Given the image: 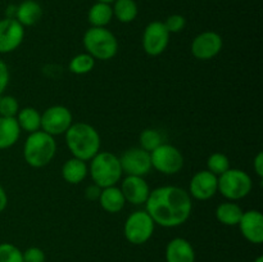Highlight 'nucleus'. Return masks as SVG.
Returning a JSON list of instances; mask_svg holds the SVG:
<instances>
[{"instance_id": "423d86ee", "label": "nucleus", "mask_w": 263, "mask_h": 262, "mask_svg": "<svg viewBox=\"0 0 263 262\" xmlns=\"http://www.w3.org/2000/svg\"><path fill=\"white\" fill-rule=\"evenodd\" d=\"M253 189V181L248 172L240 169H229L218 176V192L228 200L236 202L247 195Z\"/></svg>"}, {"instance_id": "c756f323", "label": "nucleus", "mask_w": 263, "mask_h": 262, "mask_svg": "<svg viewBox=\"0 0 263 262\" xmlns=\"http://www.w3.org/2000/svg\"><path fill=\"white\" fill-rule=\"evenodd\" d=\"M20 109L17 98L12 95H0V117H15Z\"/></svg>"}, {"instance_id": "4468645a", "label": "nucleus", "mask_w": 263, "mask_h": 262, "mask_svg": "<svg viewBox=\"0 0 263 262\" xmlns=\"http://www.w3.org/2000/svg\"><path fill=\"white\" fill-rule=\"evenodd\" d=\"M218 192V176L208 170H202L194 174L189 184L190 197L197 200H208Z\"/></svg>"}, {"instance_id": "f03ea898", "label": "nucleus", "mask_w": 263, "mask_h": 262, "mask_svg": "<svg viewBox=\"0 0 263 262\" xmlns=\"http://www.w3.org/2000/svg\"><path fill=\"white\" fill-rule=\"evenodd\" d=\"M66 144L72 157L89 162L100 152V135L94 126L86 122L72 123L66 131Z\"/></svg>"}, {"instance_id": "39448f33", "label": "nucleus", "mask_w": 263, "mask_h": 262, "mask_svg": "<svg viewBox=\"0 0 263 262\" xmlns=\"http://www.w3.org/2000/svg\"><path fill=\"white\" fill-rule=\"evenodd\" d=\"M87 54L97 61H110L118 53V40L107 27H90L82 38Z\"/></svg>"}, {"instance_id": "20e7f679", "label": "nucleus", "mask_w": 263, "mask_h": 262, "mask_svg": "<svg viewBox=\"0 0 263 262\" xmlns=\"http://www.w3.org/2000/svg\"><path fill=\"white\" fill-rule=\"evenodd\" d=\"M89 174L92 182L102 189L115 186L123 175L120 157L110 152H99L90 159Z\"/></svg>"}, {"instance_id": "ddd939ff", "label": "nucleus", "mask_w": 263, "mask_h": 262, "mask_svg": "<svg viewBox=\"0 0 263 262\" xmlns=\"http://www.w3.org/2000/svg\"><path fill=\"white\" fill-rule=\"evenodd\" d=\"M25 39V27L15 18L0 20V54L17 50Z\"/></svg>"}, {"instance_id": "9b49d317", "label": "nucleus", "mask_w": 263, "mask_h": 262, "mask_svg": "<svg viewBox=\"0 0 263 262\" xmlns=\"http://www.w3.org/2000/svg\"><path fill=\"white\" fill-rule=\"evenodd\" d=\"M170 35L166 26L161 21H153L145 27L143 33V49L148 55H161L167 49Z\"/></svg>"}, {"instance_id": "9d476101", "label": "nucleus", "mask_w": 263, "mask_h": 262, "mask_svg": "<svg viewBox=\"0 0 263 262\" xmlns=\"http://www.w3.org/2000/svg\"><path fill=\"white\" fill-rule=\"evenodd\" d=\"M120 163L126 176L144 177L152 170L151 153L141 149L140 146L130 148L123 152L120 157Z\"/></svg>"}, {"instance_id": "c9c22d12", "label": "nucleus", "mask_w": 263, "mask_h": 262, "mask_svg": "<svg viewBox=\"0 0 263 262\" xmlns=\"http://www.w3.org/2000/svg\"><path fill=\"white\" fill-rule=\"evenodd\" d=\"M8 205V194L4 188L0 185V213L7 208Z\"/></svg>"}, {"instance_id": "7c9ffc66", "label": "nucleus", "mask_w": 263, "mask_h": 262, "mask_svg": "<svg viewBox=\"0 0 263 262\" xmlns=\"http://www.w3.org/2000/svg\"><path fill=\"white\" fill-rule=\"evenodd\" d=\"M163 23L170 33H179L186 26V20L181 14H171L170 17H167V20Z\"/></svg>"}, {"instance_id": "c85d7f7f", "label": "nucleus", "mask_w": 263, "mask_h": 262, "mask_svg": "<svg viewBox=\"0 0 263 262\" xmlns=\"http://www.w3.org/2000/svg\"><path fill=\"white\" fill-rule=\"evenodd\" d=\"M0 262H23V252L12 243H0Z\"/></svg>"}, {"instance_id": "f704fd0d", "label": "nucleus", "mask_w": 263, "mask_h": 262, "mask_svg": "<svg viewBox=\"0 0 263 262\" xmlns=\"http://www.w3.org/2000/svg\"><path fill=\"white\" fill-rule=\"evenodd\" d=\"M253 170H254V172H256L257 176H258L259 179H262L263 177V153L262 152H258V153H257V156L254 157Z\"/></svg>"}, {"instance_id": "f257e3e1", "label": "nucleus", "mask_w": 263, "mask_h": 262, "mask_svg": "<svg viewBox=\"0 0 263 262\" xmlns=\"http://www.w3.org/2000/svg\"><path fill=\"white\" fill-rule=\"evenodd\" d=\"M145 211L156 225L177 228L189 220L193 211L192 197L185 189L174 185L151 190L145 202Z\"/></svg>"}, {"instance_id": "0eeeda50", "label": "nucleus", "mask_w": 263, "mask_h": 262, "mask_svg": "<svg viewBox=\"0 0 263 262\" xmlns=\"http://www.w3.org/2000/svg\"><path fill=\"white\" fill-rule=\"evenodd\" d=\"M156 223L145 210H139L131 213L123 225V234L128 243L134 246L145 244L153 236Z\"/></svg>"}, {"instance_id": "4c0bfd02", "label": "nucleus", "mask_w": 263, "mask_h": 262, "mask_svg": "<svg viewBox=\"0 0 263 262\" xmlns=\"http://www.w3.org/2000/svg\"><path fill=\"white\" fill-rule=\"evenodd\" d=\"M254 262H263V257L258 256L256 259H254Z\"/></svg>"}, {"instance_id": "6ab92c4d", "label": "nucleus", "mask_w": 263, "mask_h": 262, "mask_svg": "<svg viewBox=\"0 0 263 262\" xmlns=\"http://www.w3.org/2000/svg\"><path fill=\"white\" fill-rule=\"evenodd\" d=\"M43 8L35 0H25L15 8L14 17L23 27H30L36 25L41 20Z\"/></svg>"}, {"instance_id": "dca6fc26", "label": "nucleus", "mask_w": 263, "mask_h": 262, "mask_svg": "<svg viewBox=\"0 0 263 262\" xmlns=\"http://www.w3.org/2000/svg\"><path fill=\"white\" fill-rule=\"evenodd\" d=\"M238 226L246 240H248L252 244H262L263 215L261 211L249 210L243 212Z\"/></svg>"}, {"instance_id": "e433bc0d", "label": "nucleus", "mask_w": 263, "mask_h": 262, "mask_svg": "<svg viewBox=\"0 0 263 262\" xmlns=\"http://www.w3.org/2000/svg\"><path fill=\"white\" fill-rule=\"evenodd\" d=\"M99 3H107V4H110V3H115L116 0H97Z\"/></svg>"}, {"instance_id": "a211bd4d", "label": "nucleus", "mask_w": 263, "mask_h": 262, "mask_svg": "<svg viewBox=\"0 0 263 262\" xmlns=\"http://www.w3.org/2000/svg\"><path fill=\"white\" fill-rule=\"evenodd\" d=\"M89 175V166L87 162L79 158L67 159L62 166V177L66 182L71 185H77L84 181Z\"/></svg>"}, {"instance_id": "473e14b6", "label": "nucleus", "mask_w": 263, "mask_h": 262, "mask_svg": "<svg viewBox=\"0 0 263 262\" xmlns=\"http://www.w3.org/2000/svg\"><path fill=\"white\" fill-rule=\"evenodd\" d=\"M9 80H10L9 68H8L7 63L0 59V95H3V92H4L5 89L8 87V85H9Z\"/></svg>"}, {"instance_id": "b1692460", "label": "nucleus", "mask_w": 263, "mask_h": 262, "mask_svg": "<svg viewBox=\"0 0 263 262\" xmlns=\"http://www.w3.org/2000/svg\"><path fill=\"white\" fill-rule=\"evenodd\" d=\"M113 18V9L110 4L97 2L87 13V21L91 27H107Z\"/></svg>"}, {"instance_id": "72a5a7b5", "label": "nucleus", "mask_w": 263, "mask_h": 262, "mask_svg": "<svg viewBox=\"0 0 263 262\" xmlns=\"http://www.w3.org/2000/svg\"><path fill=\"white\" fill-rule=\"evenodd\" d=\"M100 192H102V188H99L98 185L92 184V185H90V186L86 188V190H85V197H86V199H89V200H98L99 199Z\"/></svg>"}, {"instance_id": "6e6552de", "label": "nucleus", "mask_w": 263, "mask_h": 262, "mask_svg": "<svg viewBox=\"0 0 263 262\" xmlns=\"http://www.w3.org/2000/svg\"><path fill=\"white\" fill-rule=\"evenodd\" d=\"M152 169L163 175H176L184 167V156L177 146L162 143L151 152Z\"/></svg>"}, {"instance_id": "cd10ccee", "label": "nucleus", "mask_w": 263, "mask_h": 262, "mask_svg": "<svg viewBox=\"0 0 263 262\" xmlns=\"http://www.w3.org/2000/svg\"><path fill=\"white\" fill-rule=\"evenodd\" d=\"M230 167V159L226 154L221 153V152H216L212 153L207 159V170L212 172L216 176H220L223 172L228 171Z\"/></svg>"}, {"instance_id": "5701e85b", "label": "nucleus", "mask_w": 263, "mask_h": 262, "mask_svg": "<svg viewBox=\"0 0 263 262\" xmlns=\"http://www.w3.org/2000/svg\"><path fill=\"white\" fill-rule=\"evenodd\" d=\"M21 131L32 134L41 130V113L33 107H25L18 110L15 116Z\"/></svg>"}, {"instance_id": "a878e982", "label": "nucleus", "mask_w": 263, "mask_h": 262, "mask_svg": "<svg viewBox=\"0 0 263 262\" xmlns=\"http://www.w3.org/2000/svg\"><path fill=\"white\" fill-rule=\"evenodd\" d=\"M94 67L95 59L90 54H87L86 51L85 53L76 54L68 63L69 71L74 74H79V76L89 73V72H91L94 69Z\"/></svg>"}, {"instance_id": "f8f14e48", "label": "nucleus", "mask_w": 263, "mask_h": 262, "mask_svg": "<svg viewBox=\"0 0 263 262\" xmlns=\"http://www.w3.org/2000/svg\"><path fill=\"white\" fill-rule=\"evenodd\" d=\"M223 40L220 33L215 31H204L194 38L190 45V50L194 58L199 61H210L222 50Z\"/></svg>"}, {"instance_id": "2f4dec72", "label": "nucleus", "mask_w": 263, "mask_h": 262, "mask_svg": "<svg viewBox=\"0 0 263 262\" xmlns=\"http://www.w3.org/2000/svg\"><path fill=\"white\" fill-rule=\"evenodd\" d=\"M46 254L39 247H30L23 252V262H45Z\"/></svg>"}, {"instance_id": "7ed1b4c3", "label": "nucleus", "mask_w": 263, "mask_h": 262, "mask_svg": "<svg viewBox=\"0 0 263 262\" xmlns=\"http://www.w3.org/2000/svg\"><path fill=\"white\" fill-rule=\"evenodd\" d=\"M57 153V141L54 136L43 130L28 134L23 144V158L28 166L43 169L54 159Z\"/></svg>"}, {"instance_id": "4be33fe9", "label": "nucleus", "mask_w": 263, "mask_h": 262, "mask_svg": "<svg viewBox=\"0 0 263 262\" xmlns=\"http://www.w3.org/2000/svg\"><path fill=\"white\" fill-rule=\"evenodd\" d=\"M243 212V208L238 203L226 200L216 208V218L218 222L225 226H238Z\"/></svg>"}, {"instance_id": "412c9836", "label": "nucleus", "mask_w": 263, "mask_h": 262, "mask_svg": "<svg viewBox=\"0 0 263 262\" xmlns=\"http://www.w3.org/2000/svg\"><path fill=\"white\" fill-rule=\"evenodd\" d=\"M21 133L15 117H0V151L14 145Z\"/></svg>"}, {"instance_id": "2eb2a0df", "label": "nucleus", "mask_w": 263, "mask_h": 262, "mask_svg": "<svg viewBox=\"0 0 263 262\" xmlns=\"http://www.w3.org/2000/svg\"><path fill=\"white\" fill-rule=\"evenodd\" d=\"M126 203H131L134 205L145 204L149 194H151V188L144 177L141 176H126L122 180L120 186Z\"/></svg>"}, {"instance_id": "1a4fd4ad", "label": "nucleus", "mask_w": 263, "mask_h": 262, "mask_svg": "<svg viewBox=\"0 0 263 262\" xmlns=\"http://www.w3.org/2000/svg\"><path fill=\"white\" fill-rule=\"evenodd\" d=\"M72 123L73 116L64 105H51L41 113V130L51 136L64 135Z\"/></svg>"}, {"instance_id": "f3484780", "label": "nucleus", "mask_w": 263, "mask_h": 262, "mask_svg": "<svg viewBox=\"0 0 263 262\" xmlns=\"http://www.w3.org/2000/svg\"><path fill=\"white\" fill-rule=\"evenodd\" d=\"M166 262H195L193 244L185 238H174L167 243L164 252Z\"/></svg>"}, {"instance_id": "393cba45", "label": "nucleus", "mask_w": 263, "mask_h": 262, "mask_svg": "<svg viewBox=\"0 0 263 262\" xmlns=\"http://www.w3.org/2000/svg\"><path fill=\"white\" fill-rule=\"evenodd\" d=\"M113 9V17L122 23H130L136 20L139 13L135 0H116Z\"/></svg>"}, {"instance_id": "bb28decb", "label": "nucleus", "mask_w": 263, "mask_h": 262, "mask_svg": "<svg viewBox=\"0 0 263 262\" xmlns=\"http://www.w3.org/2000/svg\"><path fill=\"white\" fill-rule=\"evenodd\" d=\"M139 143H140V148L146 152H153L154 149L158 148L162 143H163V136L156 128H145L140 133L139 136Z\"/></svg>"}, {"instance_id": "aec40b11", "label": "nucleus", "mask_w": 263, "mask_h": 262, "mask_svg": "<svg viewBox=\"0 0 263 262\" xmlns=\"http://www.w3.org/2000/svg\"><path fill=\"white\" fill-rule=\"evenodd\" d=\"M98 200H99L100 207L108 213L121 212L126 204L125 197H123L122 192H121V189L117 185L102 189Z\"/></svg>"}]
</instances>
